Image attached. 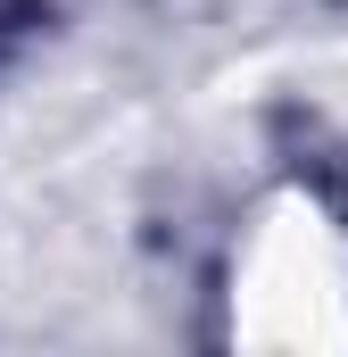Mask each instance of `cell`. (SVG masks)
<instances>
[{
    "label": "cell",
    "instance_id": "1",
    "mask_svg": "<svg viewBox=\"0 0 348 357\" xmlns=\"http://www.w3.org/2000/svg\"><path fill=\"white\" fill-rule=\"evenodd\" d=\"M224 341L274 357L348 349V208L324 183H265L224 250Z\"/></svg>",
    "mask_w": 348,
    "mask_h": 357
}]
</instances>
